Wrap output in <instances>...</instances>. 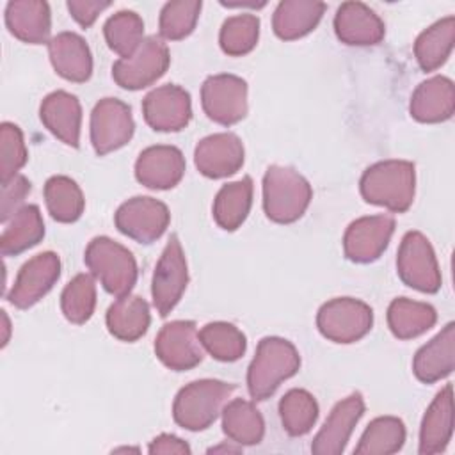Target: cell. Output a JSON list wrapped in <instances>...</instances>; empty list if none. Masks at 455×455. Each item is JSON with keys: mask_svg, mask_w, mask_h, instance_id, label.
<instances>
[{"mask_svg": "<svg viewBox=\"0 0 455 455\" xmlns=\"http://www.w3.org/2000/svg\"><path fill=\"white\" fill-rule=\"evenodd\" d=\"M366 203L384 206L389 212H407L414 201L416 171L407 160H384L370 165L359 181Z\"/></svg>", "mask_w": 455, "mask_h": 455, "instance_id": "cell-1", "label": "cell"}, {"mask_svg": "<svg viewBox=\"0 0 455 455\" xmlns=\"http://www.w3.org/2000/svg\"><path fill=\"white\" fill-rule=\"evenodd\" d=\"M300 355L283 338L267 336L258 343L256 355L247 370V387L254 400H265L275 393L283 380L299 371Z\"/></svg>", "mask_w": 455, "mask_h": 455, "instance_id": "cell-2", "label": "cell"}, {"mask_svg": "<svg viewBox=\"0 0 455 455\" xmlns=\"http://www.w3.org/2000/svg\"><path fill=\"white\" fill-rule=\"evenodd\" d=\"M313 197L309 181L291 167L270 165L263 176V210L277 224H291L307 210Z\"/></svg>", "mask_w": 455, "mask_h": 455, "instance_id": "cell-3", "label": "cell"}, {"mask_svg": "<svg viewBox=\"0 0 455 455\" xmlns=\"http://www.w3.org/2000/svg\"><path fill=\"white\" fill-rule=\"evenodd\" d=\"M233 391V384L215 379H203L187 384L174 398V421L192 432L208 428L217 419Z\"/></svg>", "mask_w": 455, "mask_h": 455, "instance_id": "cell-4", "label": "cell"}, {"mask_svg": "<svg viewBox=\"0 0 455 455\" xmlns=\"http://www.w3.org/2000/svg\"><path fill=\"white\" fill-rule=\"evenodd\" d=\"M84 259L91 274L116 297L128 295L137 283V263L133 254L108 236L92 238L85 249Z\"/></svg>", "mask_w": 455, "mask_h": 455, "instance_id": "cell-5", "label": "cell"}, {"mask_svg": "<svg viewBox=\"0 0 455 455\" xmlns=\"http://www.w3.org/2000/svg\"><path fill=\"white\" fill-rule=\"evenodd\" d=\"M373 325L371 307L352 297H338L325 302L316 315L320 334L334 343H354L364 338Z\"/></svg>", "mask_w": 455, "mask_h": 455, "instance_id": "cell-6", "label": "cell"}, {"mask_svg": "<svg viewBox=\"0 0 455 455\" xmlns=\"http://www.w3.org/2000/svg\"><path fill=\"white\" fill-rule=\"evenodd\" d=\"M169 62L167 44L160 37L149 36L130 57L114 62L112 76L119 87L139 91L155 84L167 71Z\"/></svg>", "mask_w": 455, "mask_h": 455, "instance_id": "cell-7", "label": "cell"}, {"mask_svg": "<svg viewBox=\"0 0 455 455\" xmlns=\"http://www.w3.org/2000/svg\"><path fill=\"white\" fill-rule=\"evenodd\" d=\"M400 279L423 293H435L441 288V272L428 238L419 231H409L400 242L396 256Z\"/></svg>", "mask_w": 455, "mask_h": 455, "instance_id": "cell-8", "label": "cell"}, {"mask_svg": "<svg viewBox=\"0 0 455 455\" xmlns=\"http://www.w3.org/2000/svg\"><path fill=\"white\" fill-rule=\"evenodd\" d=\"M188 284V270L183 247L176 235H171L165 249L155 267L151 295L160 316H167L180 302Z\"/></svg>", "mask_w": 455, "mask_h": 455, "instance_id": "cell-9", "label": "cell"}, {"mask_svg": "<svg viewBox=\"0 0 455 455\" xmlns=\"http://www.w3.org/2000/svg\"><path fill=\"white\" fill-rule=\"evenodd\" d=\"M171 220L167 206L153 197L137 196L123 203L116 215V228L128 238L139 243H151L158 240Z\"/></svg>", "mask_w": 455, "mask_h": 455, "instance_id": "cell-10", "label": "cell"}, {"mask_svg": "<svg viewBox=\"0 0 455 455\" xmlns=\"http://www.w3.org/2000/svg\"><path fill=\"white\" fill-rule=\"evenodd\" d=\"M135 123L130 107L117 98L100 100L91 114V142L96 155L112 153L133 137Z\"/></svg>", "mask_w": 455, "mask_h": 455, "instance_id": "cell-11", "label": "cell"}, {"mask_svg": "<svg viewBox=\"0 0 455 455\" xmlns=\"http://www.w3.org/2000/svg\"><path fill=\"white\" fill-rule=\"evenodd\" d=\"M201 103L212 121L235 124L247 114V84L235 75L208 76L201 87Z\"/></svg>", "mask_w": 455, "mask_h": 455, "instance_id": "cell-12", "label": "cell"}, {"mask_svg": "<svg viewBox=\"0 0 455 455\" xmlns=\"http://www.w3.org/2000/svg\"><path fill=\"white\" fill-rule=\"evenodd\" d=\"M156 357L174 371H185L197 366L204 357V347L199 332L190 320H174L165 323L155 339Z\"/></svg>", "mask_w": 455, "mask_h": 455, "instance_id": "cell-13", "label": "cell"}, {"mask_svg": "<svg viewBox=\"0 0 455 455\" xmlns=\"http://www.w3.org/2000/svg\"><path fill=\"white\" fill-rule=\"evenodd\" d=\"M60 259L55 252L46 251L28 259L18 272L16 281L7 293V300L20 309L37 304L59 281Z\"/></svg>", "mask_w": 455, "mask_h": 455, "instance_id": "cell-14", "label": "cell"}, {"mask_svg": "<svg viewBox=\"0 0 455 455\" xmlns=\"http://www.w3.org/2000/svg\"><path fill=\"white\" fill-rule=\"evenodd\" d=\"M395 231L391 215H370L354 220L343 235L345 256L354 263H371L387 247Z\"/></svg>", "mask_w": 455, "mask_h": 455, "instance_id": "cell-15", "label": "cell"}, {"mask_svg": "<svg viewBox=\"0 0 455 455\" xmlns=\"http://www.w3.org/2000/svg\"><path fill=\"white\" fill-rule=\"evenodd\" d=\"M142 114L156 132H180L192 119L190 94L172 84L156 87L144 98Z\"/></svg>", "mask_w": 455, "mask_h": 455, "instance_id": "cell-16", "label": "cell"}, {"mask_svg": "<svg viewBox=\"0 0 455 455\" xmlns=\"http://www.w3.org/2000/svg\"><path fill=\"white\" fill-rule=\"evenodd\" d=\"M364 412V400L361 393H352L334 405L323 427L311 443L315 455H339L343 453L348 437Z\"/></svg>", "mask_w": 455, "mask_h": 455, "instance_id": "cell-17", "label": "cell"}, {"mask_svg": "<svg viewBox=\"0 0 455 455\" xmlns=\"http://www.w3.org/2000/svg\"><path fill=\"white\" fill-rule=\"evenodd\" d=\"M194 162L206 178L231 176L243 165V144L235 133L208 135L197 142Z\"/></svg>", "mask_w": 455, "mask_h": 455, "instance_id": "cell-18", "label": "cell"}, {"mask_svg": "<svg viewBox=\"0 0 455 455\" xmlns=\"http://www.w3.org/2000/svg\"><path fill=\"white\" fill-rule=\"evenodd\" d=\"M185 174V156L174 146L146 148L135 162V178L148 188L167 190L176 187Z\"/></svg>", "mask_w": 455, "mask_h": 455, "instance_id": "cell-19", "label": "cell"}, {"mask_svg": "<svg viewBox=\"0 0 455 455\" xmlns=\"http://www.w3.org/2000/svg\"><path fill=\"white\" fill-rule=\"evenodd\" d=\"M334 32L338 39L350 46H370L382 41L384 21L361 2H345L334 16Z\"/></svg>", "mask_w": 455, "mask_h": 455, "instance_id": "cell-20", "label": "cell"}, {"mask_svg": "<svg viewBox=\"0 0 455 455\" xmlns=\"http://www.w3.org/2000/svg\"><path fill=\"white\" fill-rule=\"evenodd\" d=\"M39 117L52 135L71 148H78L82 107L76 96L66 91L48 94L39 107Z\"/></svg>", "mask_w": 455, "mask_h": 455, "instance_id": "cell-21", "label": "cell"}, {"mask_svg": "<svg viewBox=\"0 0 455 455\" xmlns=\"http://www.w3.org/2000/svg\"><path fill=\"white\" fill-rule=\"evenodd\" d=\"M50 62L57 75L69 82H87L92 75V55L75 32H60L48 41Z\"/></svg>", "mask_w": 455, "mask_h": 455, "instance_id": "cell-22", "label": "cell"}, {"mask_svg": "<svg viewBox=\"0 0 455 455\" xmlns=\"http://www.w3.org/2000/svg\"><path fill=\"white\" fill-rule=\"evenodd\" d=\"M453 434V389L446 384L425 411L419 428V453L434 455L446 450Z\"/></svg>", "mask_w": 455, "mask_h": 455, "instance_id": "cell-23", "label": "cell"}, {"mask_svg": "<svg viewBox=\"0 0 455 455\" xmlns=\"http://www.w3.org/2000/svg\"><path fill=\"white\" fill-rule=\"evenodd\" d=\"M411 116L419 123H443L453 116L455 89L446 76H432L421 82L411 96Z\"/></svg>", "mask_w": 455, "mask_h": 455, "instance_id": "cell-24", "label": "cell"}, {"mask_svg": "<svg viewBox=\"0 0 455 455\" xmlns=\"http://www.w3.org/2000/svg\"><path fill=\"white\" fill-rule=\"evenodd\" d=\"M455 366V325L453 322L423 345L412 361V371L425 384L448 377Z\"/></svg>", "mask_w": 455, "mask_h": 455, "instance_id": "cell-25", "label": "cell"}, {"mask_svg": "<svg viewBox=\"0 0 455 455\" xmlns=\"http://www.w3.org/2000/svg\"><path fill=\"white\" fill-rule=\"evenodd\" d=\"M5 25L9 32L23 43H46L52 30L50 5L41 0L9 2L5 7Z\"/></svg>", "mask_w": 455, "mask_h": 455, "instance_id": "cell-26", "label": "cell"}, {"mask_svg": "<svg viewBox=\"0 0 455 455\" xmlns=\"http://www.w3.org/2000/svg\"><path fill=\"white\" fill-rule=\"evenodd\" d=\"M325 11L323 2L316 0H284L279 2L274 16L272 27L277 37L284 41H293L304 37L322 20Z\"/></svg>", "mask_w": 455, "mask_h": 455, "instance_id": "cell-27", "label": "cell"}, {"mask_svg": "<svg viewBox=\"0 0 455 455\" xmlns=\"http://www.w3.org/2000/svg\"><path fill=\"white\" fill-rule=\"evenodd\" d=\"M107 329L121 341H137L149 327V306L139 295L119 297L107 311Z\"/></svg>", "mask_w": 455, "mask_h": 455, "instance_id": "cell-28", "label": "cell"}, {"mask_svg": "<svg viewBox=\"0 0 455 455\" xmlns=\"http://www.w3.org/2000/svg\"><path fill=\"white\" fill-rule=\"evenodd\" d=\"M43 236L44 222L39 208L36 204H25L5 222L0 236V252L4 256H16L37 245Z\"/></svg>", "mask_w": 455, "mask_h": 455, "instance_id": "cell-29", "label": "cell"}, {"mask_svg": "<svg viewBox=\"0 0 455 455\" xmlns=\"http://www.w3.org/2000/svg\"><path fill=\"white\" fill-rule=\"evenodd\" d=\"M222 430L231 443L240 446L258 444L265 434V421L256 405L249 400L235 398L222 411Z\"/></svg>", "mask_w": 455, "mask_h": 455, "instance_id": "cell-30", "label": "cell"}, {"mask_svg": "<svg viewBox=\"0 0 455 455\" xmlns=\"http://www.w3.org/2000/svg\"><path fill=\"white\" fill-rule=\"evenodd\" d=\"M455 43V18L446 16L425 28L414 43V57L423 71L441 68L450 57Z\"/></svg>", "mask_w": 455, "mask_h": 455, "instance_id": "cell-31", "label": "cell"}, {"mask_svg": "<svg viewBox=\"0 0 455 455\" xmlns=\"http://www.w3.org/2000/svg\"><path fill=\"white\" fill-rule=\"evenodd\" d=\"M435 320L437 313L427 302L400 297L395 299L387 307V325L393 336L398 339H411L427 332L430 327H434Z\"/></svg>", "mask_w": 455, "mask_h": 455, "instance_id": "cell-32", "label": "cell"}, {"mask_svg": "<svg viewBox=\"0 0 455 455\" xmlns=\"http://www.w3.org/2000/svg\"><path fill=\"white\" fill-rule=\"evenodd\" d=\"M252 204V180L249 176L224 185L213 201V219L226 229L235 231L243 224Z\"/></svg>", "mask_w": 455, "mask_h": 455, "instance_id": "cell-33", "label": "cell"}, {"mask_svg": "<svg viewBox=\"0 0 455 455\" xmlns=\"http://www.w3.org/2000/svg\"><path fill=\"white\" fill-rule=\"evenodd\" d=\"M44 203L57 222H75L84 213L85 199L75 180L52 176L44 183Z\"/></svg>", "mask_w": 455, "mask_h": 455, "instance_id": "cell-34", "label": "cell"}, {"mask_svg": "<svg viewBox=\"0 0 455 455\" xmlns=\"http://www.w3.org/2000/svg\"><path fill=\"white\" fill-rule=\"evenodd\" d=\"M405 443V425L395 416L375 418L363 432L359 444L355 446L357 455H389L396 453Z\"/></svg>", "mask_w": 455, "mask_h": 455, "instance_id": "cell-35", "label": "cell"}, {"mask_svg": "<svg viewBox=\"0 0 455 455\" xmlns=\"http://www.w3.org/2000/svg\"><path fill=\"white\" fill-rule=\"evenodd\" d=\"M279 416L290 435H304L318 419V403L309 391L290 389L279 402Z\"/></svg>", "mask_w": 455, "mask_h": 455, "instance_id": "cell-36", "label": "cell"}, {"mask_svg": "<svg viewBox=\"0 0 455 455\" xmlns=\"http://www.w3.org/2000/svg\"><path fill=\"white\" fill-rule=\"evenodd\" d=\"M103 34L108 48L124 59L130 57L144 41V21L133 11H119L107 20Z\"/></svg>", "mask_w": 455, "mask_h": 455, "instance_id": "cell-37", "label": "cell"}, {"mask_svg": "<svg viewBox=\"0 0 455 455\" xmlns=\"http://www.w3.org/2000/svg\"><path fill=\"white\" fill-rule=\"evenodd\" d=\"M199 339L215 359L231 363L243 355L247 339L243 332L228 322H212L199 331Z\"/></svg>", "mask_w": 455, "mask_h": 455, "instance_id": "cell-38", "label": "cell"}, {"mask_svg": "<svg viewBox=\"0 0 455 455\" xmlns=\"http://www.w3.org/2000/svg\"><path fill=\"white\" fill-rule=\"evenodd\" d=\"M96 307V284L91 274L75 275L60 295V309L71 323H85Z\"/></svg>", "mask_w": 455, "mask_h": 455, "instance_id": "cell-39", "label": "cell"}, {"mask_svg": "<svg viewBox=\"0 0 455 455\" xmlns=\"http://www.w3.org/2000/svg\"><path fill=\"white\" fill-rule=\"evenodd\" d=\"M259 36V20L254 14H236L222 23L219 43L224 53L240 57L249 53Z\"/></svg>", "mask_w": 455, "mask_h": 455, "instance_id": "cell-40", "label": "cell"}, {"mask_svg": "<svg viewBox=\"0 0 455 455\" xmlns=\"http://www.w3.org/2000/svg\"><path fill=\"white\" fill-rule=\"evenodd\" d=\"M199 12L201 2L197 0L167 2L160 11V36L167 41H180L187 37L194 30L199 20Z\"/></svg>", "mask_w": 455, "mask_h": 455, "instance_id": "cell-41", "label": "cell"}, {"mask_svg": "<svg viewBox=\"0 0 455 455\" xmlns=\"http://www.w3.org/2000/svg\"><path fill=\"white\" fill-rule=\"evenodd\" d=\"M28 153L21 130L12 123L0 126V180L9 181L27 164Z\"/></svg>", "mask_w": 455, "mask_h": 455, "instance_id": "cell-42", "label": "cell"}, {"mask_svg": "<svg viewBox=\"0 0 455 455\" xmlns=\"http://www.w3.org/2000/svg\"><path fill=\"white\" fill-rule=\"evenodd\" d=\"M30 192V181L23 174H16L9 181L2 183V208H0V219L5 224L11 220V217L23 208L25 196Z\"/></svg>", "mask_w": 455, "mask_h": 455, "instance_id": "cell-43", "label": "cell"}, {"mask_svg": "<svg viewBox=\"0 0 455 455\" xmlns=\"http://www.w3.org/2000/svg\"><path fill=\"white\" fill-rule=\"evenodd\" d=\"M66 5H68L69 14L73 16V20L80 27L87 28L96 21V18L107 7H110V2L108 0H69Z\"/></svg>", "mask_w": 455, "mask_h": 455, "instance_id": "cell-44", "label": "cell"}, {"mask_svg": "<svg viewBox=\"0 0 455 455\" xmlns=\"http://www.w3.org/2000/svg\"><path fill=\"white\" fill-rule=\"evenodd\" d=\"M148 451L153 453V455L155 453H180V455H183V453H190V446L183 439H180L172 434H160L149 443Z\"/></svg>", "mask_w": 455, "mask_h": 455, "instance_id": "cell-45", "label": "cell"}, {"mask_svg": "<svg viewBox=\"0 0 455 455\" xmlns=\"http://www.w3.org/2000/svg\"><path fill=\"white\" fill-rule=\"evenodd\" d=\"M2 320H4V339H2V347L7 345L9 341V331H11V323H9V316L5 311H2Z\"/></svg>", "mask_w": 455, "mask_h": 455, "instance_id": "cell-46", "label": "cell"}, {"mask_svg": "<svg viewBox=\"0 0 455 455\" xmlns=\"http://www.w3.org/2000/svg\"><path fill=\"white\" fill-rule=\"evenodd\" d=\"M242 450V446L238 444V446H226V444H222V446H215V448H210L208 451L210 453H217V451H233V453H238Z\"/></svg>", "mask_w": 455, "mask_h": 455, "instance_id": "cell-47", "label": "cell"}, {"mask_svg": "<svg viewBox=\"0 0 455 455\" xmlns=\"http://www.w3.org/2000/svg\"><path fill=\"white\" fill-rule=\"evenodd\" d=\"M222 5H226V7H243L245 4H224V2H220ZM247 5H251V7H263L265 5V2H261V4H247Z\"/></svg>", "mask_w": 455, "mask_h": 455, "instance_id": "cell-48", "label": "cell"}]
</instances>
